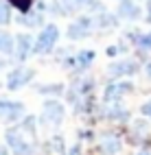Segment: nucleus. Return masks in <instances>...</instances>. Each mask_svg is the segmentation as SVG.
<instances>
[{
  "instance_id": "f257e3e1",
  "label": "nucleus",
  "mask_w": 151,
  "mask_h": 155,
  "mask_svg": "<svg viewBox=\"0 0 151 155\" xmlns=\"http://www.w3.org/2000/svg\"><path fill=\"white\" fill-rule=\"evenodd\" d=\"M7 142L15 151V155H33V144L22 136V129H9L7 131Z\"/></svg>"
},
{
  "instance_id": "f03ea898",
  "label": "nucleus",
  "mask_w": 151,
  "mask_h": 155,
  "mask_svg": "<svg viewBox=\"0 0 151 155\" xmlns=\"http://www.w3.org/2000/svg\"><path fill=\"white\" fill-rule=\"evenodd\" d=\"M57 37H59V31L55 26H46L42 31V35H39L37 44H35V50L37 53H48V50L53 48V44L57 42Z\"/></svg>"
},
{
  "instance_id": "7ed1b4c3",
  "label": "nucleus",
  "mask_w": 151,
  "mask_h": 155,
  "mask_svg": "<svg viewBox=\"0 0 151 155\" xmlns=\"http://www.w3.org/2000/svg\"><path fill=\"white\" fill-rule=\"evenodd\" d=\"M62 118H64V107L57 101H48L44 105V120L50 122V125H59Z\"/></svg>"
},
{
  "instance_id": "20e7f679",
  "label": "nucleus",
  "mask_w": 151,
  "mask_h": 155,
  "mask_svg": "<svg viewBox=\"0 0 151 155\" xmlns=\"http://www.w3.org/2000/svg\"><path fill=\"white\" fill-rule=\"evenodd\" d=\"M29 81H31V70L18 68V70H13L11 74H9L7 85H9V90H18V87H22L24 83H29Z\"/></svg>"
},
{
  "instance_id": "39448f33",
  "label": "nucleus",
  "mask_w": 151,
  "mask_h": 155,
  "mask_svg": "<svg viewBox=\"0 0 151 155\" xmlns=\"http://www.w3.org/2000/svg\"><path fill=\"white\" fill-rule=\"evenodd\" d=\"M20 114H22V105L0 101V118H5V120H15Z\"/></svg>"
},
{
  "instance_id": "423d86ee",
  "label": "nucleus",
  "mask_w": 151,
  "mask_h": 155,
  "mask_svg": "<svg viewBox=\"0 0 151 155\" xmlns=\"http://www.w3.org/2000/svg\"><path fill=\"white\" fill-rule=\"evenodd\" d=\"M129 90H132V85H129V83H114V85H109V87L105 90V101L112 103V101H116L118 96H123L125 92H129Z\"/></svg>"
},
{
  "instance_id": "0eeeda50",
  "label": "nucleus",
  "mask_w": 151,
  "mask_h": 155,
  "mask_svg": "<svg viewBox=\"0 0 151 155\" xmlns=\"http://www.w3.org/2000/svg\"><path fill=\"white\" fill-rule=\"evenodd\" d=\"M88 28H90V20H86V18H83V20H79V22H75L72 26L68 28V35L72 37V39H79V37H86V35L90 33Z\"/></svg>"
},
{
  "instance_id": "6e6552de",
  "label": "nucleus",
  "mask_w": 151,
  "mask_h": 155,
  "mask_svg": "<svg viewBox=\"0 0 151 155\" xmlns=\"http://www.w3.org/2000/svg\"><path fill=\"white\" fill-rule=\"evenodd\" d=\"M31 50H33V39L29 37V35H20L18 37V57L20 59H26L29 55H31Z\"/></svg>"
},
{
  "instance_id": "1a4fd4ad",
  "label": "nucleus",
  "mask_w": 151,
  "mask_h": 155,
  "mask_svg": "<svg viewBox=\"0 0 151 155\" xmlns=\"http://www.w3.org/2000/svg\"><path fill=\"white\" fill-rule=\"evenodd\" d=\"M109 72H112L114 77H120V74H132V72H136V64H134V61H123V64H114Z\"/></svg>"
},
{
  "instance_id": "9d476101",
  "label": "nucleus",
  "mask_w": 151,
  "mask_h": 155,
  "mask_svg": "<svg viewBox=\"0 0 151 155\" xmlns=\"http://www.w3.org/2000/svg\"><path fill=\"white\" fill-rule=\"evenodd\" d=\"M118 13L123 15V18H136V15H138V7L132 2V0H123V2H120Z\"/></svg>"
},
{
  "instance_id": "9b49d317",
  "label": "nucleus",
  "mask_w": 151,
  "mask_h": 155,
  "mask_svg": "<svg viewBox=\"0 0 151 155\" xmlns=\"http://www.w3.org/2000/svg\"><path fill=\"white\" fill-rule=\"evenodd\" d=\"M92 59H94V55H92V53H79L75 59H68V61H66V66H68V64H72V66L83 68V66H88Z\"/></svg>"
},
{
  "instance_id": "f8f14e48",
  "label": "nucleus",
  "mask_w": 151,
  "mask_h": 155,
  "mask_svg": "<svg viewBox=\"0 0 151 155\" xmlns=\"http://www.w3.org/2000/svg\"><path fill=\"white\" fill-rule=\"evenodd\" d=\"M11 48H13V39L5 33H0V53H9Z\"/></svg>"
},
{
  "instance_id": "ddd939ff",
  "label": "nucleus",
  "mask_w": 151,
  "mask_h": 155,
  "mask_svg": "<svg viewBox=\"0 0 151 155\" xmlns=\"http://www.w3.org/2000/svg\"><path fill=\"white\" fill-rule=\"evenodd\" d=\"M11 20V13H9V7L5 2H0V24H7Z\"/></svg>"
},
{
  "instance_id": "4468645a",
  "label": "nucleus",
  "mask_w": 151,
  "mask_h": 155,
  "mask_svg": "<svg viewBox=\"0 0 151 155\" xmlns=\"http://www.w3.org/2000/svg\"><path fill=\"white\" fill-rule=\"evenodd\" d=\"M138 46H140V48H151V33L138 37Z\"/></svg>"
},
{
  "instance_id": "2eb2a0df",
  "label": "nucleus",
  "mask_w": 151,
  "mask_h": 155,
  "mask_svg": "<svg viewBox=\"0 0 151 155\" xmlns=\"http://www.w3.org/2000/svg\"><path fill=\"white\" fill-rule=\"evenodd\" d=\"M11 2H13L18 9H22V11H26V9L31 7V0H11Z\"/></svg>"
},
{
  "instance_id": "dca6fc26",
  "label": "nucleus",
  "mask_w": 151,
  "mask_h": 155,
  "mask_svg": "<svg viewBox=\"0 0 151 155\" xmlns=\"http://www.w3.org/2000/svg\"><path fill=\"white\" fill-rule=\"evenodd\" d=\"M143 114H145V116H149V118H151V103H147V105L143 107Z\"/></svg>"
},
{
  "instance_id": "f3484780",
  "label": "nucleus",
  "mask_w": 151,
  "mask_h": 155,
  "mask_svg": "<svg viewBox=\"0 0 151 155\" xmlns=\"http://www.w3.org/2000/svg\"><path fill=\"white\" fill-rule=\"evenodd\" d=\"M70 155H79V147H72V149H70Z\"/></svg>"
},
{
  "instance_id": "a211bd4d",
  "label": "nucleus",
  "mask_w": 151,
  "mask_h": 155,
  "mask_svg": "<svg viewBox=\"0 0 151 155\" xmlns=\"http://www.w3.org/2000/svg\"><path fill=\"white\" fill-rule=\"evenodd\" d=\"M147 74L151 77V61H149V64H147Z\"/></svg>"
},
{
  "instance_id": "6ab92c4d",
  "label": "nucleus",
  "mask_w": 151,
  "mask_h": 155,
  "mask_svg": "<svg viewBox=\"0 0 151 155\" xmlns=\"http://www.w3.org/2000/svg\"><path fill=\"white\" fill-rule=\"evenodd\" d=\"M149 22H151V2H149Z\"/></svg>"
},
{
  "instance_id": "aec40b11",
  "label": "nucleus",
  "mask_w": 151,
  "mask_h": 155,
  "mask_svg": "<svg viewBox=\"0 0 151 155\" xmlns=\"http://www.w3.org/2000/svg\"><path fill=\"white\" fill-rule=\"evenodd\" d=\"M0 155H7V151H5V149H0Z\"/></svg>"
},
{
  "instance_id": "412c9836",
  "label": "nucleus",
  "mask_w": 151,
  "mask_h": 155,
  "mask_svg": "<svg viewBox=\"0 0 151 155\" xmlns=\"http://www.w3.org/2000/svg\"><path fill=\"white\" fill-rule=\"evenodd\" d=\"M138 155H151V153H149V151H145V153H138Z\"/></svg>"
},
{
  "instance_id": "4be33fe9",
  "label": "nucleus",
  "mask_w": 151,
  "mask_h": 155,
  "mask_svg": "<svg viewBox=\"0 0 151 155\" xmlns=\"http://www.w3.org/2000/svg\"><path fill=\"white\" fill-rule=\"evenodd\" d=\"M68 2H75V0H68Z\"/></svg>"
}]
</instances>
